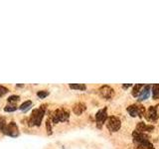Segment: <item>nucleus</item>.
Returning <instances> with one entry per match:
<instances>
[{"label": "nucleus", "mask_w": 159, "mask_h": 149, "mask_svg": "<svg viewBox=\"0 0 159 149\" xmlns=\"http://www.w3.org/2000/svg\"><path fill=\"white\" fill-rule=\"evenodd\" d=\"M154 129V126L153 125H147L145 124L144 122H139L137 125H136V131L138 132H141V133H145V132H150V131H153Z\"/></svg>", "instance_id": "obj_10"}, {"label": "nucleus", "mask_w": 159, "mask_h": 149, "mask_svg": "<svg viewBox=\"0 0 159 149\" xmlns=\"http://www.w3.org/2000/svg\"><path fill=\"white\" fill-rule=\"evenodd\" d=\"M6 121H5V118L4 117H0V129H3L4 128V126L6 125Z\"/></svg>", "instance_id": "obj_22"}, {"label": "nucleus", "mask_w": 159, "mask_h": 149, "mask_svg": "<svg viewBox=\"0 0 159 149\" xmlns=\"http://www.w3.org/2000/svg\"><path fill=\"white\" fill-rule=\"evenodd\" d=\"M108 128L111 130V132L117 131L120 128V120L117 118L116 116H111L108 120V124H106Z\"/></svg>", "instance_id": "obj_6"}, {"label": "nucleus", "mask_w": 159, "mask_h": 149, "mask_svg": "<svg viewBox=\"0 0 159 149\" xmlns=\"http://www.w3.org/2000/svg\"><path fill=\"white\" fill-rule=\"evenodd\" d=\"M70 88H73V90H80V91H85L87 87H86L85 85H82V83H80V85H77V83H71L70 85Z\"/></svg>", "instance_id": "obj_15"}, {"label": "nucleus", "mask_w": 159, "mask_h": 149, "mask_svg": "<svg viewBox=\"0 0 159 149\" xmlns=\"http://www.w3.org/2000/svg\"><path fill=\"white\" fill-rule=\"evenodd\" d=\"M132 135H133V142L138 149H154L145 133L138 132L135 130Z\"/></svg>", "instance_id": "obj_1"}, {"label": "nucleus", "mask_w": 159, "mask_h": 149, "mask_svg": "<svg viewBox=\"0 0 159 149\" xmlns=\"http://www.w3.org/2000/svg\"><path fill=\"white\" fill-rule=\"evenodd\" d=\"M127 111H128V113L132 117H136V116L141 117L142 115L145 114V108H143L142 106H139V104H132V106H129L128 108H127Z\"/></svg>", "instance_id": "obj_5"}, {"label": "nucleus", "mask_w": 159, "mask_h": 149, "mask_svg": "<svg viewBox=\"0 0 159 149\" xmlns=\"http://www.w3.org/2000/svg\"><path fill=\"white\" fill-rule=\"evenodd\" d=\"M8 91H9V90L7 88L3 87V86H0V98H1V96H3L4 95H6Z\"/></svg>", "instance_id": "obj_20"}, {"label": "nucleus", "mask_w": 159, "mask_h": 149, "mask_svg": "<svg viewBox=\"0 0 159 149\" xmlns=\"http://www.w3.org/2000/svg\"><path fill=\"white\" fill-rule=\"evenodd\" d=\"M98 93H100L101 98L106 99H109L113 98V90L111 87H108V86H103V87H101L100 90H98Z\"/></svg>", "instance_id": "obj_9"}, {"label": "nucleus", "mask_w": 159, "mask_h": 149, "mask_svg": "<svg viewBox=\"0 0 159 149\" xmlns=\"http://www.w3.org/2000/svg\"><path fill=\"white\" fill-rule=\"evenodd\" d=\"M4 134L6 135H9V136H12V137H16L19 135V130H18V127L15 122H9L8 124H6L4 126V128L1 130Z\"/></svg>", "instance_id": "obj_4"}, {"label": "nucleus", "mask_w": 159, "mask_h": 149, "mask_svg": "<svg viewBox=\"0 0 159 149\" xmlns=\"http://www.w3.org/2000/svg\"><path fill=\"white\" fill-rule=\"evenodd\" d=\"M45 111H46V104H43V106H40V108L34 109L32 111V114L30 116L29 119V125L30 126H40L41 122H42L43 116L45 114Z\"/></svg>", "instance_id": "obj_2"}, {"label": "nucleus", "mask_w": 159, "mask_h": 149, "mask_svg": "<svg viewBox=\"0 0 159 149\" xmlns=\"http://www.w3.org/2000/svg\"><path fill=\"white\" fill-rule=\"evenodd\" d=\"M144 86L143 85H136V86H134L133 87V90H132V96H137L138 95H139V93H140V88H143Z\"/></svg>", "instance_id": "obj_14"}, {"label": "nucleus", "mask_w": 159, "mask_h": 149, "mask_svg": "<svg viewBox=\"0 0 159 149\" xmlns=\"http://www.w3.org/2000/svg\"><path fill=\"white\" fill-rule=\"evenodd\" d=\"M31 106H32V101H25V103H23L21 106H20L19 108L21 109V111H27V109L29 108Z\"/></svg>", "instance_id": "obj_17"}, {"label": "nucleus", "mask_w": 159, "mask_h": 149, "mask_svg": "<svg viewBox=\"0 0 159 149\" xmlns=\"http://www.w3.org/2000/svg\"><path fill=\"white\" fill-rule=\"evenodd\" d=\"M86 108H87V106H86L85 103H78L77 104H75L74 108H73V111H74L77 115H80V114H82L83 112L86 111Z\"/></svg>", "instance_id": "obj_12"}, {"label": "nucleus", "mask_w": 159, "mask_h": 149, "mask_svg": "<svg viewBox=\"0 0 159 149\" xmlns=\"http://www.w3.org/2000/svg\"><path fill=\"white\" fill-rule=\"evenodd\" d=\"M69 117H70L69 111L62 108V109H57L54 112H52L50 119L53 121V123H58V122L61 121H68Z\"/></svg>", "instance_id": "obj_3"}, {"label": "nucleus", "mask_w": 159, "mask_h": 149, "mask_svg": "<svg viewBox=\"0 0 159 149\" xmlns=\"http://www.w3.org/2000/svg\"><path fill=\"white\" fill-rule=\"evenodd\" d=\"M149 95H150V86L147 85V86H144L143 87V90L140 91L139 95H138V101H144V99H147L149 98Z\"/></svg>", "instance_id": "obj_11"}, {"label": "nucleus", "mask_w": 159, "mask_h": 149, "mask_svg": "<svg viewBox=\"0 0 159 149\" xmlns=\"http://www.w3.org/2000/svg\"><path fill=\"white\" fill-rule=\"evenodd\" d=\"M152 96L153 99H157L159 98V85L155 83L152 86Z\"/></svg>", "instance_id": "obj_13"}, {"label": "nucleus", "mask_w": 159, "mask_h": 149, "mask_svg": "<svg viewBox=\"0 0 159 149\" xmlns=\"http://www.w3.org/2000/svg\"><path fill=\"white\" fill-rule=\"evenodd\" d=\"M46 127H47V131H48L49 134L52 133V126H51V119H48L46 122Z\"/></svg>", "instance_id": "obj_21"}, {"label": "nucleus", "mask_w": 159, "mask_h": 149, "mask_svg": "<svg viewBox=\"0 0 159 149\" xmlns=\"http://www.w3.org/2000/svg\"><path fill=\"white\" fill-rule=\"evenodd\" d=\"M16 109H17L16 104H7L4 108V111L6 112H12V111H15Z\"/></svg>", "instance_id": "obj_16"}, {"label": "nucleus", "mask_w": 159, "mask_h": 149, "mask_svg": "<svg viewBox=\"0 0 159 149\" xmlns=\"http://www.w3.org/2000/svg\"><path fill=\"white\" fill-rule=\"evenodd\" d=\"M106 118H108V114H106V108L100 109L96 114V125L98 128H101L103 124L106 122Z\"/></svg>", "instance_id": "obj_7"}, {"label": "nucleus", "mask_w": 159, "mask_h": 149, "mask_svg": "<svg viewBox=\"0 0 159 149\" xmlns=\"http://www.w3.org/2000/svg\"><path fill=\"white\" fill-rule=\"evenodd\" d=\"M37 96L40 98H46V96H49V91H39L37 93Z\"/></svg>", "instance_id": "obj_19"}, {"label": "nucleus", "mask_w": 159, "mask_h": 149, "mask_svg": "<svg viewBox=\"0 0 159 149\" xmlns=\"http://www.w3.org/2000/svg\"><path fill=\"white\" fill-rule=\"evenodd\" d=\"M19 99H20V96H19L14 95V96H10L7 101H8V103H16V101H18Z\"/></svg>", "instance_id": "obj_18"}, {"label": "nucleus", "mask_w": 159, "mask_h": 149, "mask_svg": "<svg viewBox=\"0 0 159 149\" xmlns=\"http://www.w3.org/2000/svg\"><path fill=\"white\" fill-rule=\"evenodd\" d=\"M129 87H131V85H130V83H128V85H124V86H123V88H129Z\"/></svg>", "instance_id": "obj_23"}, {"label": "nucleus", "mask_w": 159, "mask_h": 149, "mask_svg": "<svg viewBox=\"0 0 159 149\" xmlns=\"http://www.w3.org/2000/svg\"><path fill=\"white\" fill-rule=\"evenodd\" d=\"M144 116H145V118L148 120V121L155 122L156 120L158 119L157 106H150V108L147 109V111H145Z\"/></svg>", "instance_id": "obj_8"}]
</instances>
